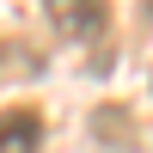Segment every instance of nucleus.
<instances>
[{
	"mask_svg": "<svg viewBox=\"0 0 153 153\" xmlns=\"http://www.w3.org/2000/svg\"><path fill=\"white\" fill-rule=\"evenodd\" d=\"M43 19L68 43H92L110 31V0H43Z\"/></svg>",
	"mask_w": 153,
	"mask_h": 153,
	"instance_id": "1",
	"label": "nucleus"
},
{
	"mask_svg": "<svg viewBox=\"0 0 153 153\" xmlns=\"http://www.w3.org/2000/svg\"><path fill=\"white\" fill-rule=\"evenodd\" d=\"M43 147V117L31 104H6L0 110V153H37Z\"/></svg>",
	"mask_w": 153,
	"mask_h": 153,
	"instance_id": "2",
	"label": "nucleus"
},
{
	"mask_svg": "<svg viewBox=\"0 0 153 153\" xmlns=\"http://www.w3.org/2000/svg\"><path fill=\"white\" fill-rule=\"evenodd\" d=\"M6 68H19V74H31V68H37V55H12V49H0V74H6Z\"/></svg>",
	"mask_w": 153,
	"mask_h": 153,
	"instance_id": "3",
	"label": "nucleus"
},
{
	"mask_svg": "<svg viewBox=\"0 0 153 153\" xmlns=\"http://www.w3.org/2000/svg\"><path fill=\"white\" fill-rule=\"evenodd\" d=\"M147 12H153V0H147Z\"/></svg>",
	"mask_w": 153,
	"mask_h": 153,
	"instance_id": "4",
	"label": "nucleus"
}]
</instances>
